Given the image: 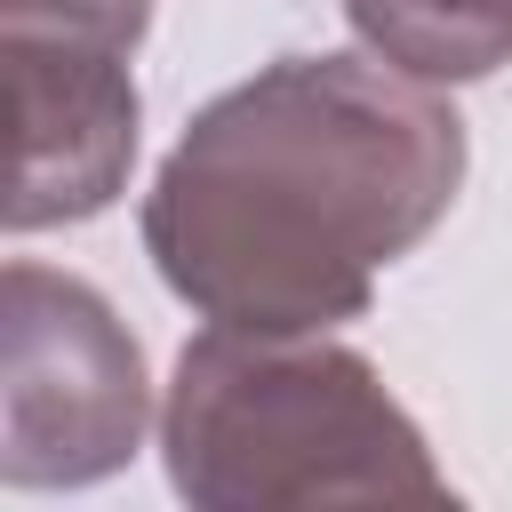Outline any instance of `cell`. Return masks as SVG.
Here are the masks:
<instances>
[{"instance_id": "277c9868", "label": "cell", "mask_w": 512, "mask_h": 512, "mask_svg": "<svg viewBox=\"0 0 512 512\" xmlns=\"http://www.w3.org/2000/svg\"><path fill=\"white\" fill-rule=\"evenodd\" d=\"M8 352H0V480L88 488L144 440V352L120 312L32 256L8 264Z\"/></svg>"}, {"instance_id": "7a4b0ae2", "label": "cell", "mask_w": 512, "mask_h": 512, "mask_svg": "<svg viewBox=\"0 0 512 512\" xmlns=\"http://www.w3.org/2000/svg\"><path fill=\"white\" fill-rule=\"evenodd\" d=\"M168 480L200 512L456 504L384 376L328 328H208L160 408Z\"/></svg>"}, {"instance_id": "5b68a950", "label": "cell", "mask_w": 512, "mask_h": 512, "mask_svg": "<svg viewBox=\"0 0 512 512\" xmlns=\"http://www.w3.org/2000/svg\"><path fill=\"white\" fill-rule=\"evenodd\" d=\"M344 24L368 56L456 88L512 64V0H344Z\"/></svg>"}, {"instance_id": "3957f363", "label": "cell", "mask_w": 512, "mask_h": 512, "mask_svg": "<svg viewBox=\"0 0 512 512\" xmlns=\"http://www.w3.org/2000/svg\"><path fill=\"white\" fill-rule=\"evenodd\" d=\"M152 0H0L8 232L112 208L136 160V40Z\"/></svg>"}, {"instance_id": "6da1fadb", "label": "cell", "mask_w": 512, "mask_h": 512, "mask_svg": "<svg viewBox=\"0 0 512 512\" xmlns=\"http://www.w3.org/2000/svg\"><path fill=\"white\" fill-rule=\"evenodd\" d=\"M464 184V120L368 56H280L192 112L144 192L160 280L224 328L360 320Z\"/></svg>"}]
</instances>
